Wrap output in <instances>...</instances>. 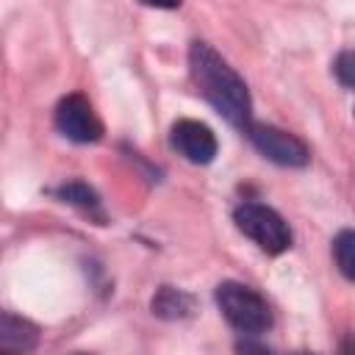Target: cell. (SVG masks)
<instances>
[{"label": "cell", "mask_w": 355, "mask_h": 355, "mask_svg": "<svg viewBox=\"0 0 355 355\" xmlns=\"http://www.w3.org/2000/svg\"><path fill=\"white\" fill-rule=\"evenodd\" d=\"M153 313L161 319H186L194 313V297L180 291V288L164 286L153 297Z\"/></svg>", "instance_id": "cell-8"}, {"label": "cell", "mask_w": 355, "mask_h": 355, "mask_svg": "<svg viewBox=\"0 0 355 355\" xmlns=\"http://www.w3.org/2000/svg\"><path fill=\"white\" fill-rule=\"evenodd\" d=\"M189 69L202 92V97L239 130H247L252 116V103L247 83L241 75L205 42H191L189 47Z\"/></svg>", "instance_id": "cell-1"}, {"label": "cell", "mask_w": 355, "mask_h": 355, "mask_svg": "<svg viewBox=\"0 0 355 355\" xmlns=\"http://www.w3.org/2000/svg\"><path fill=\"white\" fill-rule=\"evenodd\" d=\"M216 305L222 311V316L241 333H263L272 324V311L266 305V300L236 280H225L216 286Z\"/></svg>", "instance_id": "cell-2"}, {"label": "cell", "mask_w": 355, "mask_h": 355, "mask_svg": "<svg viewBox=\"0 0 355 355\" xmlns=\"http://www.w3.org/2000/svg\"><path fill=\"white\" fill-rule=\"evenodd\" d=\"M55 197H58L61 202L78 205V208H83V211H97V208H100V200H97L94 189L86 186L83 180H69V183L58 186V189H55Z\"/></svg>", "instance_id": "cell-9"}, {"label": "cell", "mask_w": 355, "mask_h": 355, "mask_svg": "<svg viewBox=\"0 0 355 355\" xmlns=\"http://www.w3.org/2000/svg\"><path fill=\"white\" fill-rule=\"evenodd\" d=\"M236 349H239V355H272L263 344H255V341H241Z\"/></svg>", "instance_id": "cell-12"}, {"label": "cell", "mask_w": 355, "mask_h": 355, "mask_svg": "<svg viewBox=\"0 0 355 355\" xmlns=\"http://www.w3.org/2000/svg\"><path fill=\"white\" fill-rule=\"evenodd\" d=\"M233 219H236V227L244 236H250L269 255H280L291 247L288 225L283 222V216L275 208H269L263 202H241L233 211Z\"/></svg>", "instance_id": "cell-3"}, {"label": "cell", "mask_w": 355, "mask_h": 355, "mask_svg": "<svg viewBox=\"0 0 355 355\" xmlns=\"http://www.w3.org/2000/svg\"><path fill=\"white\" fill-rule=\"evenodd\" d=\"M336 75H338V80L349 89L352 86V53L349 50H344L338 58H336Z\"/></svg>", "instance_id": "cell-11"}, {"label": "cell", "mask_w": 355, "mask_h": 355, "mask_svg": "<svg viewBox=\"0 0 355 355\" xmlns=\"http://www.w3.org/2000/svg\"><path fill=\"white\" fill-rule=\"evenodd\" d=\"M78 355H83V352H78Z\"/></svg>", "instance_id": "cell-14"}, {"label": "cell", "mask_w": 355, "mask_h": 355, "mask_svg": "<svg viewBox=\"0 0 355 355\" xmlns=\"http://www.w3.org/2000/svg\"><path fill=\"white\" fill-rule=\"evenodd\" d=\"M39 341V327L25 316L0 311V349L11 352H31Z\"/></svg>", "instance_id": "cell-7"}, {"label": "cell", "mask_w": 355, "mask_h": 355, "mask_svg": "<svg viewBox=\"0 0 355 355\" xmlns=\"http://www.w3.org/2000/svg\"><path fill=\"white\" fill-rule=\"evenodd\" d=\"M333 252H336V261H338V269L344 272V277H355V233L352 230H341L333 241Z\"/></svg>", "instance_id": "cell-10"}, {"label": "cell", "mask_w": 355, "mask_h": 355, "mask_svg": "<svg viewBox=\"0 0 355 355\" xmlns=\"http://www.w3.org/2000/svg\"><path fill=\"white\" fill-rule=\"evenodd\" d=\"M169 141L191 164H211L214 155H216V147H219L214 130L205 122H197V119L175 122L172 133H169Z\"/></svg>", "instance_id": "cell-6"}, {"label": "cell", "mask_w": 355, "mask_h": 355, "mask_svg": "<svg viewBox=\"0 0 355 355\" xmlns=\"http://www.w3.org/2000/svg\"><path fill=\"white\" fill-rule=\"evenodd\" d=\"M247 136H250L252 147L263 158H269V161H275L280 166H305L311 161V150L305 147V141L297 139L288 130L275 128V125L250 122L247 125Z\"/></svg>", "instance_id": "cell-4"}, {"label": "cell", "mask_w": 355, "mask_h": 355, "mask_svg": "<svg viewBox=\"0 0 355 355\" xmlns=\"http://www.w3.org/2000/svg\"><path fill=\"white\" fill-rule=\"evenodd\" d=\"M0 355H8V352H6V349H0Z\"/></svg>", "instance_id": "cell-13"}, {"label": "cell", "mask_w": 355, "mask_h": 355, "mask_svg": "<svg viewBox=\"0 0 355 355\" xmlns=\"http://www.w3.org/2000/svg\"><path fill=\"white\" fill-rule=\"evenodd\" d=\"M55 128L78 144H92V141H100L103 136V122L94 114V105L89 103L86 94H78V92L67 94L55 105Z\"/></svg>", "instance_id": "cell-5"}]
</instances>
